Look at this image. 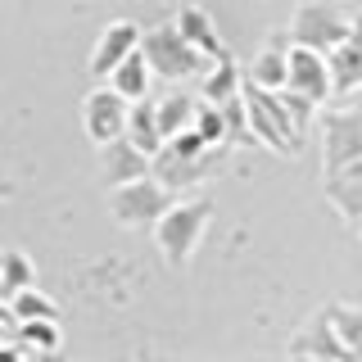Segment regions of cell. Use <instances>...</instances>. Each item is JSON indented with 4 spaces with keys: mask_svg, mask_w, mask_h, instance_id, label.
<instances>
[{
    "mask_svg": "<svg viewBox=\"0 0 362 362\" xmlns=\"http://www.w3.org/2000/svg\"><path fill=\"white\" fill-rule=\"evenodd\" d=\"M358 231H362V226H358Z\"/></svg>",
    "mask_w": 362,
    "mask_h": 362,
    "instance_id": "cell-21",
    "label": "cell"
},
{
    "mask_svg": "<svg viewBox=\"0 0 362 362\" xmlns=\"http://www.w3.org/2000/svg\"><path fill=\"white\" fill-rule=\"evenodd\" d=\"M154 122H158V136H177V132H186L190 122H195V100L190 95H168L163 105L154 109Z\"/></svg>",
    "mask_w": 362,
    "mask_h": 362,
    "instance_id": "cell-17",
    "label": "cell"
},
{
    "mask_svg": "<svg viewBox=\"0 0 362 362\" xmlns=\"http://www.w3.org/2000/svg\"><path fill=\"white\" fill-rule=\"evenodd\" d=\"M177 32L186 37L195 50H204L209 59H222V41H218V32H213V23H209V14L204 9H181V18H177Z\"/></svg>",
    "mask_w": 362,
    "mask_h": 362,
    "instance_id": "cell-15",
    "label": "cell"
},
{
    "mask_svg": "<svg viewBox=\"0 0 362 362\" xmlns=\"http://www.w3.org/2000/svg\"><path fill=\"white\" fill-rule=\"evenodd\" d=\"M290 358H349V349H344V339H339L326 308H317L308 322L299 326V335L290 339Z\"/></svg>",
    "mask_w": 362,
    "mask_h": 362,
    "instance_id": "cell-8",
    "label": "cell"
},
{
    "mask_svg": "<svg viewBox=\"0 0 362 362\" xmlns=\"http://www.w3.org/2000/svg\"><path fill=\"white\" fill-rule=\"evenodd\" d=\"M86 132H90L95 145H105V141H113V136L127 132V100H122L113 86L95 90V95L86 100Z\"/></svg>",
    "mask_w": 362,
    "mask_h": 362,
    "instance_id": "cell-9",
    "label": "cell"
},
{
    "mask_svg": "<svg viewBox=\"0 0 362 362\" xmlns=\"http://www.w3.org/2000/svg\"><path fill=\"white\" fill-rule=\"evenodd\" d=\"M326 313H331V322H335L339 339H344L349 358H362V303H331Z\"/></svg>",
    "mask_w": 362,
    "mask_h": 362,
    "instance_id": "cell-18",
    "label": "cell"
},
{
    "mask_svg": "<svg viewBox=\"0 0 362 362\" xmlns=\"http://www.w3.org/2000/svg\"><path fill=\"white\" fill-rule=\"evenodd\" d=\"M136 109H127V132H132V145H141L145 154H154L158 145H163V136H158V122H154V105H145L141 100H132Z\"/></svg>",
    "mask_w": 362,
    "mask_h": 362,
    "instance_id": "cell-16",
    "label": "cell"
},
{
    "mask_svg": "<svg viewBox=\"0 0 362 362\" xmlns=\"http://www.w3.org/2000/svg\"><path fill=\"white\" fill-rule=\"evenodd\" d=\"M240 82H245V73H240V68H235V64L222 54V68H218V73H209V82H204V100L222 105V100L240 95Z\"/></svg>",
    "mask_w": 362,
    "mask_h": 362,
    "instance_id": "cell-19",
    "label": "cell"
},
{
    "mask_svg": "<svg viewBox=\"0 0 362 362\" xmlns=\"http://www.w3.org/2000/svg\"><path fill=\"white\" fill-rule=\"evenodd\" d=\"M141 54L150 64V73L158 77H190V73H204V59L209 54L195 50L177 28H154L150 37L141 41Z\"/></svg>",
    "mask_w": 362,
    "mask_h": 362,
    "instance_id": "cell-3",
    "label": "cell"
},
{
    "mask_svg": "<svg viewBox=\"0 0 362 362\" xmlns=\"http://www.w3.org/2000/svg\"><path fill=\"white\" fill-rule=\"evenodd\" d=\"M362 154V109H326L322 113V168L339 173Z\"/></svg>",
    "mask_w": 362,
    "mask_h": 362,
    "instance_id": "cell-4",
    "label": "cell"
},
{
    "mask_svg": "<svg viewBox=\"0 0 362 362\" xmlns=\"http://www.w3.org/2000/svg\"><path fill=\"white\" fill-rule=\"evenodd\" d=\"M349 23H354V14L349 9H339L335 0H303L299 9H294L290 18V41L299 45H313V50H331V45L344 41Z\"/></svg>",
    "mask_w": 362,
    "mask_h": 362,
    "instance_id": "cell-2",
    "label": "cell"
},
{
    "mask_svg": "<svg viewBox=\"0 0 362 362\" xmlns=\"http://www.w3.org/2000/svg\"><path fill=\"white\" fill-rule=\"evenodd\" d=\"M145 168H150V154H145L141 145L122 141V136L105 141V177L113 186H118V181H132V177H145Z\"/></svg>",
    "mask_w": 362,
    "mask_h": 362,
    "instance_id": "cell-12",
    "label": "cell"
},
{
    "mask_svg": "<svg viewBox=\"0 0 362 362\" xmlns=\"http://www.w3.org/2000/svg\"><path fill=\"white\" fill-rule=\"evenodd\" d=\"M209 145H222L226 141V118H222V105H213V100H195V122H190Z\"/></svg>",
    "mask_w": 362,
    "mask_h": 362,
    "instance_id": "cell-20",
    "label": "cell"
},
{
    "mask_svg": "<svg viewBox=\"0 0 362 362\" xmlns=\"http://www.w3.org/2000/svg\"><path fill=\"white\" fill-rule=\"evenodd\" d=\"M168 204H173V195H168V186L158 177H132V181H118V190H113V213L127 226L154 222Z\"/></svg>",
    "mask_w": 362,
    "mask_h": 362,
    "instance_id": "cell-5",
    "label": "cell"
},
{
    "mask_svg": "<svg viewBox=\"0 0 362 362\" xmlns=\"http://www.w3.org/2000/svg\"><path fill=\"white\" fill-rule=\"evenodd\" d=\"M326 199L335 204V213L344 222H362V177H344V173H331L326 177Z\"/></svg>",
    "mask_w": 362,
    "mask_h": 362,
    "instance_id": "cell-14",
    "label": "cell"
},
{
    "mask_svg": "<svg viewBox=\"0 0 362 362\" xmlns=\"http://www.w3.org/2000/svg\"><path fill=\"white\" fill-rule=\"evenodd\" d=\"M141 45V32L132 28V23H113V28L100 37V45H95V54H90V68H95L100 77H109L113 73V64H122L127 54Z\"/></svg>",
    "mask_w": 362,
    "mask_h": 362,
    "instance_id": "cell-11",
    "label": "cell"
},
{
    "mask_svg": "<svg viewBox=\"0 0 362 362\" xmlns=\"http://www.w3.org/2000/svg\"><path fill=\"white\" fill-rule=\"evenodd\" d=\"M209 213H213L209 199H190V204H168V209L154 218L158 254H163L173 267H186V263H190V254H195L199 240H204Z\"/></svg>",
    "mask_w": 362,
    "mask_h": 362,
    "instance_id": "cell-1",
    "label": "cell"
},
{
    "mask_svg": "<svg viewBox=\"0 0 362 362\" xmlns=\"http://www.w3.org/2000/svg\"><path fill=\"white\" fill-rule=\"evenodd\" d=\"M290 37L286 32H272V41H267V50L258 54L254 64H249V73H245V82H254V86H267V90H281L286 86V77H290V64H286V45Z\"/></svg>",
    "mask_w": 362,
    "mask_h": 362,
    "instance_id": "cell-10",
    "label": "cell"
},
{
    "mask_svg": "<svg viewBox=\"0 0 362 362\" xmlns=\"http://www.w3.org/2000/svg\"><path fill=\"white\" fill-rule=\"evenodd\" d=\"M326 68H331V95L362 90V14H354L344 41L326 50Z\"/></svg>",
    "mask_w": 362,
    "mask_h": 362,
    "instance_id": "cell-7",
    "label": "cell"
},
{
    "mask_svg": "<svg viewBox=\"0 0 362 362\" xmlns=\"http://www.w3.org/2000/svg\"><path fill=\"white\" fill-rule=\"evenodd\" d=\"M109 82H113V90H118L122 100H141L145 90H150V64H145V54H141V45L127 54L122 64H113V73H109Z\"/></svg>",
    "mask_w": 362,
    "mask_h": 362,
    "instance_id": "cell-13",
    "label": "cell"
},
{
    "mask_svg": "<svg viewBox=\"0 0 362 362\" xmlns=\"http://www.w3.org/2000/svg\"><path fill=\"white\" fill-rule=\"evenodd\" d=\"M286 64H290V77H286V86H290V90L308 95L313 105H326V100H331V68H326V54H322V50L290 41Z\"/></svg>",
    "mask_w": 362,
    "mask_h": 362,
    "instance_id": "cell-6",
    "label": "cell"
}]
</instances>
